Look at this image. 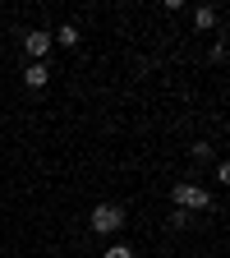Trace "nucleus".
Here are the masks:
<instances>
[{
  "label": "nucleus",
  "instance_id": "nucleus-1",
  "mask_svg": "<svg viewBox=\"0 0 230 258\" xmlns=\"http://www.w3.org/2000/svg\"><path fill=\"white\" fill-rule=\"evenodd\" d=\"M171 199H175L180 212H203V208H212V194H207L203 184H189V180L171 189Z\"/></svg>",
  "mask_w": 230,
  "mask_h": 258
},
{
  "label": "nucleus",
  "instance_id": "nucleus-2",
  "mask_svg": "<svg viewBox=\"0 0 230 258\" xmlns=\"http://www.w3.org/2000/svg\"><path fill=\"white\" fill-rule=\"evenodd\" d=\"M120 226H124V208L120 203H97L92 208V231L97 235H115Z\"/></svg>",
  "mask_w": 230,
  "mask_h": 258
},
{
  "label": "nucleus",
  "instance_id": "nucleus-3",
  "mask_svg": "<svg viewBox=\"0 0 230 258\" xmlns=\"http://www.w3.org/2000/svg\"><path fill=\"white\" fill-rule=\"evenodd\" d=\"M23 46H28V55H32V60H42L55 42H51V32H46V28H32L28 37H23Z\"/></svg>",
  "mask_w": 230,
  "mask_h": 258
},
{
  "label": "nucleus",
  "instance_id": "nucleus-4",
  "mask_svg": "<svg viewBox=\"0 0 230 258\" xmlns=\"http://www.w3.org/2000/svg\"><path fill=\"white\" fill-rule=\"evenodd\" d=\"M23 83H28L32 92H37V88H46V83H51V70H46V64H42V60H32V64H28V70H23Z\"/></svg>",
  "mask_w": 230,
  "mask_h": 258
},
{
  "label": "nucleus",
  "instance_id": "nucleus-5",
  "mask_svg": "<svg viewBox=\"0 0 230 258\" xmlns=\"http://www.w3.org/2000/svg\"><path fill=\"white\" fill-rule=\"evenodd\" d=\"M193 28H198V32L216 28V5H198V10H193Z\"/></svg>",
  "mask_w": 230,
  "mask_h": 258
},
{
  "label": "nucleus",
  "instance_id": "nucleus-6",
  "mask_svg": "<svg viewBox=\"0 0 230 258\" xmlns=\"http://www.w3.org/2000/svg\"><path fill=\"white\" fill-rule=\"evenodd\" d=\"M51 42H60V46H79L83 37H79V28H74V23H60V28L51 32Z\"/></svg>",
  "mask_w": 230,
  "mask_h": 258
},
{
  "label": "nucleus",
  "instance_id": "nucleus-7",
  "mask_svg": "<svg viewBox=\"0 0 230 258\" xmlns=\"http://www.w3.org/2000/svg\"><path fill=\"white\" fill-rule=\"evenodd\" d=\"M189 157H193V161H207V157H212V148H207V143H193V148H189Z\"/></svg>",
  "mask_w": 230,
  "mask_h": 258
},
{
  "label": "nucleus",
  "instance_id": "nucleus-8",
  "mask_svg": "<svg viewBox=\"0 0 230 258\" xmlns=\"http://www.w3.org/2000/svg\"><path fill=\"white\" fill-rule=\"evenodd\" d=\"M106 258H134V249H129V244H111Z\"/></svg>",
  "mask_w": 230,
  "mask_h": 258
},
{
  "label": "nucleus",
  "instance_id": "nucleus-9",
  "mask_svg": "<svg viewBox=\"0 0 230 258\" xmlns=\"http://www.w3.org/2000/svg\"><path fill=\"white\" fill-rule=\"evenodd\" d=\"M171 226H175V231H184V226H189V212H180V208H175V212H171Z\"/></svg>",
  "mask_w": 230,
  "mask_h": 258
}]
</instances>
